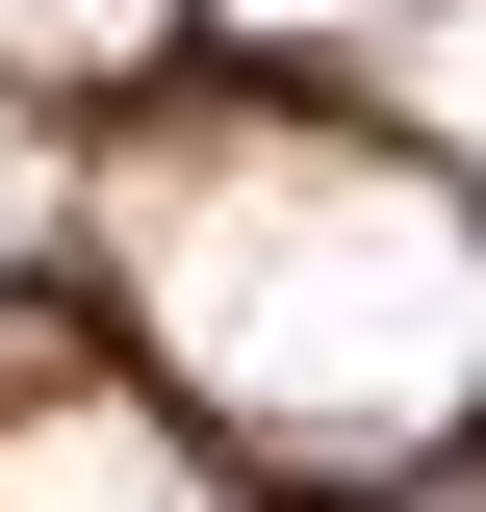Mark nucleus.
Masks as SVG:
<instances>
[{
  "mask_svg": "<svg viewBox=\"0 0 486 512\" xmlns=\"http://www.w3.org/2000/svg\"><path fill=\"white\" fill-rule=\"evenodd\" d=\"M205 0H0V77H52V103H103V77H154Z\"/></svg>",
  "mask_w": 486,
  "mask_h": 512,
  "instance_id": "obj_4",
  "label": "nucleus"
},
{
  "mask_svg": "<svg viewBox=\"0 0 486 512\" xmlns=\"http://www.w3.org/2000/svg\"><path fill=\"white\" fill-rule=\"evenodd\" d=\"M205 26H231V52H359L384 0H205Z\"/></svg>",
  "mask_w": 486,
  "mask_h": 512,
  "instance_id": "obj_5",
  "label": "nucleus"
},
{
  "mask_svg": "<svg viewBox=\"0 0 486 512\" xmlns=\"http://www.w3.org/2000/svg\"><path fill=\"white\" fill-rule=\"evenodd\" d=\"M0 256H26V128H0Z\"/></svg>",
  "mask_w": 486,
  "mask_h": 512,
  "instance_id": "obj_6",
  "label": "nucleus"
},
{
  "mask_svg": "<svg viewBox=\"0 0 486 512\" xmlns=\"http://www.w3.org/2000/svg\"><path fill=\"white\" fill-rule=\"evenodd\" d=\"M103 282H128L180 410L333 461V487L486 436V180L410 154V128H180V154H128Z\"/></svg>",
  "mask_w": 486,
  "mask_h": 512,
  "instance_id": "obj_1",
  "label": "nucleus"
},
{
  "mask_svg": "<svg viewBox=\"0 0 486 512\" xmlns=\"http://www.w3.org/2000/svg\"><path fill=\"white\" fill-rule=\"evenodd\" d=\"M0 512H231L128 384H52V410H0Z\"/></svg>",
  "mask_w": 486,
  "mask_h": 512,
  "instance_id": "obj_2",
  "label": "nucleus"
},
{
  "mask_svg": "<svg viewBox=\"0 0 486 512\" xmlns=\"http://www.w3.org/2000/svg\"><path fill=\"white\" fill-rule=\"evenodd\" d=\"M359 52H384V128H410V154H461V180H486V0H384Z\"/></svg>",
  "mask_w": 486,
  "mask_h": 512,
  "instance_id": "obj_3",
  "label": "nucleus"
}]
</instances>
